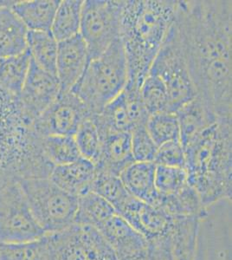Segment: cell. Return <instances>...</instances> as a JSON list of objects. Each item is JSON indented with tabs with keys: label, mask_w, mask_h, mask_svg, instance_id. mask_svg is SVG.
Here are the masks:
<instances>
[{
	"label": "cell",
	"mask_w": 232,
	"mask_h": 260,
	"mask_svg": "<svg viewBox=\"0 0 232 260\" xmlns=\"http://www.w3.org/2000/svg\"><path fill=\"white\" fill-rule=\"evenodd\" d=\"M44 155L51 165H64L82 158L75 136H49L41 137Z\"/></svg>",
	"instance_id": "cell-29"
},
{
	"label": "cell",
	"mask_w": 232,
	"mask_h": 260,
	"mask_svg": "<svg viewBox=\"0 0 232 260\" xmlns=\"http://www.w3.org/2000/svg\"><path fill=\"white\" fill-rule=\"evenodd\" d=\"M202 219L198 216H175L168 240L174 260H195Z\"/></svg>",
	"instance_id": "cell-17"
},
{
	"label": "cell",
	"mask_w": 232,
	"mask_h": 260,
	"mask_svg": "<svg viewBox=\"0 0 232 260\" xmlns=\"http://www.w3.org/2000/svg\"><path fill=\"white\" fill-rule=\"evenodd\" d=\"M18 181L0 186V242L32 241L45 235Z\"/></svg>",
	"instance_id": "cell-8"
},
{
	"label": "cell",
	"mask_w": 232,
	"mask_h": 260,
	"mask_svg": "<svg viewBox=\"0 0 232 260\" xmlns=\"http://www.w3.org/2000/svg\"><path fill=\"white\" fill-rule=\"evenodd\" d=\"M140 91L149 115L171 112L170 98L167 86L158 76L148 73L141 84Z\"/></svg>",
	"instance_id": "cell-30"
},
{
	"label": "cell",
	"mask_w": 232,
	"mask_h": 260,
	"mask_svg": "<svg viewBox=\"0 0 232 260\" xmlns=\"http://www.w3.org/2000/svg\"><path fill=\"white\" fill-rule=\"evenodd\" d=\"M146 127L157 147L167 142L180 141L179 121L175 113L164 112L150 115Z\"/></svg>",
	"instance_id": "cell-33"
},
{
	"label": "cell",
	"mask_w": 232,
	"mask_h": 260,
	"mask_svg": "<svg viewBox=\"0 0 232 260\" xmlns=\"http://www.w3.org/2000/svg\"><path fill=\"white\" fill-rule=\"evenodd\" d=\"M122 0H86L83 2L80 35L88 48L89 62L104 53L120 39Z\"/></svg>",
	"instance_id": "cell-7"
},
{
	"label": "cell",
	"mask_w": 232,
	"mask_h": 260,
	"mask_svg": "<svg viewBox=\"0 0 232 260\" xmlns=\"http://www.w3.org/2000/svg\"><path fill=\"white\" fill-rule=\"evenodd\" d=\"M92 117L82 101L72 92L60 93L47 110L34 120L38 136H75L80 125Z\"/></svg>",
	"instance_id": "cell-10"
},
{
	"label": "cell",
	"mask_w": 232,
	"mask_h": 260,
	"mask_svg": "<svg viewBox=\"0 0 232 260\" xmlns=\"http://www.w3.org/2000/svg\"><path fill=\"white\" fill-rule=\"evenodd\" d=\"M136 160L132 156L131 133L110 134L102 137L100 159L95 169L120 176Z\"/></svg>",
	"instance_id": "cell-16"
},
{
	"label": "cell",
	"mask_w": 232,
	"mask_h": 260,
	"mask_svg": "<svg viewBox=\"0 0 232 260\" xmlns=\"http://www.w3.org/2000/svg\"><path fill=\"white\" fill-rule=\"evenodd\" d=\"M18 182L45 234L59 233L75 224L77 197L60 188L50 178H26Z\"/></svg>",
	"instance_id": "cell-5"
},
{
	"label": "cell",
	"mask_w": 232,
	"mask_h": 260,
	"mask_svg": "<svg viewBox=\"0 0 232 260\" xmlns=\"http://www.w3.org/2000/svg\"><path fill=\"white\" fill-rule=\"evenodd\" d=\"M92 118L100 133L101 138L110 134L131 133L135 128L123 91L107 104L97 115L92 116Z\"/></svg>",
	"instance_id": "cell-22"
},
{
	"label": "cell",
	"mask_w": 232,
	"mask_h": 260,
	"mask_svg": "<svg viewBox=\"0 0 232 260\" xmlns=\"http://www.w3.org/2000/svg\"><path fill=\"white\" fill-rule=\"evenodd\" d=\"M117 213L148 242L168 245L175 216L132 196L118 209Z\"/></svg>",
	"instance_id": "cell-11"
},
{
	"label": "cell",
	"mask_w": 232,
	"mask_h": 260,
	"mask_svg": "<svg viewBox=\"0 0 232 260\" xmlns=\"http://www.w3.org/2000/svg\"><path fill=\"white\" fill-rule=\"evenodd\" d=\"M154 184L158 197L174 196L188 186L187 173L182 168L156 165Z\"/></svg>",
	"instance_id": "cell-32"
},
{
	"label": "cell",
	"mask_w": 232,
	"mask_h": 260,
	"mask_svg": "<svg viewBox=\"0 0 232 260\" xmlns=\"http://www.w3.org/2000/svg\"><path fill=\"white\" fill-rule=\"evenodd\" d=\"M132 156L136 162H153L158 147L147 131L146 125L131 132Z\"/></svg>",
	"instance_id": "cell-35"
},
{
	"label": "cell",
	"mask_w": 232,
	"mask_h": 260,
	"mask_svg": "<svg viewBox=\"0 0 232 260\" xmlns=\"http://www.w3.org/2000/svg\"><path fill=\"white\" fill-rule=\"evenodd\" d=\"M83 2V0L60 1L50 28L56 41H63L79 34Z\"/></svg>",
	"instance_id": "cell-26"
},
{
	"label": "cell",
	"mask_w": 232,
	"mask_h": 260,
	"mask_svg": "<svg viewBox=\"0 0 232 260\" xmlns=\"http://www.w3.org/2000/svg\"><path fill=\"white\" fill-rule=\"evenodd\" d=\"M154 206L173 216H198L201 218L206 216V207L190 184L174 196L158 197Z\"/></svg>",
	"instance_id": "cell-27"
},
{
	"label": "cell",
	"mask_w": 232,
	"mask_h": 260,
	"mask_svg": "<svg viewBox=\"0 0 232 260\" xmlns=\"http://www.w3.org/2000/svg\"><path fill=\"white\" fill-rule=\"evenodd\" d=\"M91 192L106 200L115 207L116 212L132 196L126 189L120 176L97 169Z\"/></svg>",
	"instance_id": "cell-31"
},
{
	"label": "cell",
	"mask_w": 232,
	"mask_h": 260,
	"mask_svg": "<svg viewBox=\"0 0 232 260\" xmlns=\"http://www.w3.org/2000/svg\"><path fill=\"white\" fill-rule=\"evenodd\" d=\"M30 64L28 50L18 56L0 59V88L20 95Z\"/></svg>",
	"instance_id": "cell-28"
},
{
	"label": "cell",
	"mask_w": 232,
	"mask_h": 260,
	"mask_svg": "<svg viewBox=\"0 0 232 260\" xmlns=\"http://www.w3.org/2000/svg\"><path fill=\"white\" fill-rule=\"evenodd\" d=\"M127 81V62L119 39L99 57L88 62L84 73L71 91L94 116L123 91Z\"/></svg>",
	"instance_id": "cell-4"
},
{
	"label": "cell",
	"mask_w": 232,
	"mask_h": 260,
	"mask_svg": "<svg viewBox=\"0 0 232 260\" xmlns=\"http://www.w3.org/2000/svg\"><path fill=\"white\" fill-rule=\"evenodd\" d=\"M175 21L197 96L218 119H231V1H178Z\"/></svg>",
	"instance_id": "cell-1"
},
{
	"label": "cell",
	"mask_w": 232,
	"mask_h": 260,
	"mask_svg": "<svg viewBox=\"0 0 232 260\" xmlns=\"http://www.w3.org/2000/svg\"><path fill=\"white\" fill-rule=\"evenodd\" d=\"M27 50L30 58L44 71L56 76V59L58 42L50 30H28Z\"/></svg>",
	"instance_id": "cell-25"
},
{
	"label": "cell",
	"mask_w": 232,
	"mask_h": 260,
	"mask_svg": "<svg viewBox=\"0 0 232 260\" xmlns=\"http://www.w3.org/2000/svg\"><path fill=\"white\" fill-rule=\"evenodd\" d=\"M0 6V59L18 56L27 50L28 30L11 5Z\"/></svg>",
	"instance_id": "cell-19"
},
{
	"label": "cell",
	"mask_w": 232,
	"mask_h": 260,
	"mask_svg": "<svg viewBox=\"0 0 232 260\" xmlns=\"http://www.w3.org/2000/svg\"><path fill=\"white\" fill-rule=\"evenodd\" d=\"M95 175V166L81 158L74 162L55 166L49 178L65 192L78 198L91 191Z\"/></svg>",
	"instance_id": "cell-15"
},
{
	"label": "cell",
	"mask_w": 232,
	"mask_h": 260,
	"mask_svg": "<svg viewBox=\"0 0 232 260\" xmlns=\"http://www.w3.org/2000/svg\"><path fill=\"white\" fill-rule=\"evenodd\" d=\"M153 163L156 165L185 169V153L182 143L180 141H174L158 147Z\"/></svg>",
	"instance_id": "cell-36"
},
{
	"label": "cell",
	"mask_w": 232,
	"mask_h": 260,
	"mask_svg": "<svg viewBox=\"0 0 232 260\" xmlns=\"http://www.w3.org/2000/svg\"><path fill=\"white\" fill-rule=\"evenodd\" d=\"M75 139L82 158L96 165L100 159L102 138L92 117L82 121Z\"/></svg>",
	"instance_id": "cell-34"
},
{
	"label": "cell",
	"mask_w": 232,
	"mask_h": 260,
	"mask_svg": "<svg viewBox=\"0 0 232 260\" xmlns=\"http://www.w3.org/2000/svg\"><path fill=\"white\" fill-rule=\"evenodd\" d=\"M56 75L44 71L30 58L29 71L20 92L27 114L35 120L47 110L60 94Z\"/></svg>",
	"instance_id": "cell-12"
},
{
	"label": "cell",
	"mask_w": 232,
	"mask_h": 260,
	"mask_svg": "<svg viewBox=\"0 0 232 260\" xmlns=\"http://www.w3.org/2000/svg\"><path fill=\"white\" fill-rule=\"evenodd\" d=\"M88 62V48L80 34L58 42L56 77L60 93L71 91L84 73Z\"/></svg>",
	"instance_id": "cell-13"
},
{
	"label": "cell",
	"mask_w": 232,
	"mask_h": 260,
	"mask_svg": "<svg viewBox=\"0 0 232 260\" xmlns=\"http://www.w3.org/2000/svg\"><path fill=\"white\" fill-rule=\"evenodd\" d=\"M183 147L218 120L207 104L200 96L179 108L176 112Z\"/></svg>",
	"instance_id": "cell-18"
},
{
	"label": "cell",
	"mask_w": 232,
	"mask_h": 260,
	"mask_svg": "<svg viewBox=\"0 0 232 260\" xmlns=\"http://www.w3.org/2000/svg\"><path fill=\"white\" fill-rule=\"evenodd\" d=\"M55 257L51 234L28 242H0V260H55Z\"/></svg>",
	"instance_id": "cell-23"
},
{
	"label": "cell",
	"mask_w": 232,
	"mask_h": 260,
	"mask_svg": "<svg viewBox=\"0 0 232 260\" xmlns=\"http://www.w3.org/2000/svg\"><path fill=\"white\" fill-rule=\"evenodd\" d=\"M116 213L115 207L106 200L90 191L77 198L75 224L97 229Z\"/></svg>",
	"instance_id": "cell-24"
},
{
	"label": "cell",
	"mask_w": 232,
	"mask_h": 260,
	"mask_svg": "<svg viewBox=\"0 0 232 260\" xmlns=\"http://www.w3.org/2000/svg\"><path fill=\"white\" fill-rule=\"evenodd\" d=\"M177 2L122 0L120 40L126 56L128 81L141 87L174 22Z\"/></svg>",
	"instance_id": "cell-2"
},
{
	"label": "cell",
	"mask_w": 232,
	"mask_h": 260,
	"mask_svg": "<svg viewBox=\"0 0 232 260\" xmlns=\"http://www.w3.org/2000/svg\"><path fill=\"white\" fill-rule=\"evenodd\" d=\"M155 163L134 162L121 175V181L132 197L154 206L157 201L154 177Z\"/></svg>",
	"instance_id": "cell-20"
},
{
	"label": "cell",
	"mask_w": 232,
	"mask_h": 260,
	"mask_svg": "<svg viewBox=\"0 0 232 260\" xmlns=\"http://www.w3.org/2000/svg\"><path fill=\"white\" fill-rule=\"evenodd\" d=\"M148 73L158 76L167 86L171 112H176L197 95L175 18Z\"/></svg>",
	"instance_id": "cell-6"
},
{
	"label": "cell",
	"mask_w": 232,
	"mask_h": 260,
	"mask_svg": "<svg viewBox=\"0 0 232 260\" xmlns=\"http://www.w3.org/2000/svg\"><path fill=\"white\" fill-rule=\"evenodd\" d=\"M8 3H10V1H0V6H5Z\"/></svg>",
	"instance_id": "cell-37"
},
{
	"label": "cell",
	"mask_w": 232,
	"mask_h": 260,
	"mask_svg": "<svg viewBox=\"0 0 232 260\" xmlns=\"http://www.w3.org/2000/svg\"><path fill=\"white\" fill-rule=\"evenodd\" d=\"M52 236L55 260H119L111 245L91 226L74 224Z\"/></svg>",
	"instance_id": "cell-9"
},
{
	"label": "cell",
	"mask_w": 232,
	"mask_h": 260,
	"mask_svg": "<svg viewBox=\"0 0 232 260\" xmlns=\"http://www.w3.org/2000/svg\"><path fill=\"white\" fill-rule=\"evenodd\" d=\"M188 182L204 207L230 201L232 195L231 119H218L185 146Z\"/></svg>",
	"instance_id": "cell-3"
},
{
	"label": "cell",
	"mask_w": 232,
	"mask_h": 260,
	"mask_svg": "<svg viewBox=\"0 0 232 260\" xmlns=\"http://www.w3.org/2000/svg\"><path fill=\"white\" fill-rule=\"evenodd\" d=\"M118 256L142 251L149 242L120 214H115L97 228Z\"/></svg>",
	"instance_id": "cell-14"
},
{
	"label": "cell",
	"mask_w": 232,
	"mask_h": 260,
	"mask_svg": "<svg viewBox=\"0 0 232 260\" xmlns=\"http://www.w3.org/2000/svg\"><path fill=\"white\" fill-rule=\"evenodd\" d=\"M61 0L14 1L11 8L28 30H50Z\"/></svg>",
	"instance_id": "cell-21"
}]
</instances>
